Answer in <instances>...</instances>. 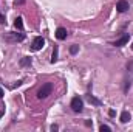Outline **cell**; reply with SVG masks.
I'll list each match as a JSON object with an SVG mask.
<instances>
[{
	"label": "cell",
	"mask_w": 133,
	"mask_h": 132,
	"mask_svg": "<svg viewBox=\"0 0 133 132\" xmlns=\"http://www.w3.org/2000/svg\"><path fill=\"white\" fill-rule=\"evenodd\" d=\"M43 45H45V39L42 36H37V37H34L33 44H31V48H33L34 51H39V50L43 48Z\"/></svg>",
	"instance_id": "cell-3"
},
{
	"label": "cell",
	"mask_w": 133,
	"mask_h": 132,
	"mask_svg": "<svg viewBox=\"0 0 133 132\" xmlns=\"http://www.w3.org/2000/svg\"><path fill=\"white\" fill-rule=\"evenodd\" d=\"M130 86H132V78H129V79L125 81V86H124V92H125V93L129 92V89H130Z\"/></svg>",
	"instance_id": "cell-12"
},
{
	"label": "cell",
	"mask_w": 133,
	"mask_h": 132,
	"mask_svg": "<svg viewBox=\"0 0 133 132\" xmlns=\"http://www.w3.org/2000/svg\"><path fill=\"white\" fill-rule=\"evenodd\" d=\"M14 3H16V5H23L25 0H14Z\"/></svg>",
	"instance_id": "cell-17"
},
{
	"label": "cell",
	"mask_w": 133,
	"mask_h": 132,
	"mask_svg": "<svg viewBox=\"0 0 133 132\" xmlns=\"http://www.w3.org/2000/svg\"><path fill=\"white\" fill-rule=\"evenodd\" d=\"M99 129H101V132H110V131H111V129H110V126H107V124H102Z\"/></svg>",
	"instance_id": "cell-15"
},
{
	"label": "cell",
	"mask_w": 133,
	"mask_h": 132,
	"mask_svg": "<svg viewBox=\"0 0 133 132\" xmlns=\"http://www.w3.org/2000/svg\"><path fill=\"white\" fill-rule=\"evenodd\" d=\"M127 70H129L130 73H133V61H130V62L127 64Z\"/></svg>",
	"instance_id": "cell-16"
},
{
	"label": "cell",
	"mask_w": 133,
	"mask_h": 132,
	"mask_svg": "<svg viewBox=\"0 0 133 132\" xmlns=\"http://www.w3.org/2000/svg\"><path fill=\"white\" fill-rule=\"evenodd\" d=\"M108 115H110V117H115V115H116V112H115V110H110V112H108Z\"/></svg>",
	"instance_id": "cell-19"
},
{
	"label": "cell",
	"mask_w": 133,
	"mask_h": 132,
	"mask_svg": "<svg viewBox=\"0 0 133 132\" xmlns=\"http://www.w3.org/2000/svg\"><path fill=\"white\" fill-rule=\"evenodd\" d=\"M9 39H11V40H16V42H22V40L25 39V34H22V33L17 34V33H16V34H12Z\"/></svg>",
	"instance_id": "cell-8"
},
{
	"label": "cell",
	"mask_w": 133,
	"mask_h": 132,
	"mask_svg": "<svg viewBox=\"0 0 133 132\" xmlns=\"http://www.w3.org/2000/svg\"><path fill=\"white\" fill-rule=\"evenodd\" d=\"M130 113L127 112V110H124L122 113H121V123H127V121H130Z\"/></svg>",
	"instance_id": "cell-9"
},
{
	"label": "cell",
	"mask_w": 133,
	"mask_h": 132,
	"mask_svg": "<svg viewBox=\"0 0 133 132\" xmlns=\"http://www.w3.org/2000/svg\"><path fill=\"white\" fill-rule=\"evenodd\" d=\"M71 109L74 110V112H82V109H84V101L79 98V97H74V98L71 99Z\"/></svg>",
	"instance_id": "cell-2"
},
{
	"label": "cell",
	"mask_w": 133,
	"mask_h": 132,
	"mask_svg": "<svg viewBox=\"0 0 133 132\" xmlns=\"http://www.w3.org/2000/svg\"><path fill=\"white\" fill-rule=\"evenodd\" d=\"M3 95H5V93H3V89L0 87V98H3Z\"/></svg>",
	"instance_id": "cell-22"
},
{
	"label": "cell",
	"mask_w": 133,
	"mask_h": 132,
	"mask_svg": "<svg viewBox=\"0 0 133 132\" xmlns=\"http://www.w3.org/2000/svg\"><path fill=\"white\" fill-rule=\"evenodd\" d=\"M22 20H23L22 17H17V19L14 20V27H16L19 31H22V30H23V22H22Z\"/></svg>",
	"instance_id": "cell-7"
},
{
	"label": "cell",
	"mask_w": 133,
	"mask_h": 132,
	"mask_svg": "<svg viewBox=\"0 0 133 132\" xmlns=\"http://www.w3.org/2000/svg\"><path fill=\"white\" fill-rule=\"evenodd\" d=\"M129 2L127 0H119L118 3H116V9H118V13H125V11H129Z\"/></svg>",
	"instance_id": "cell-5"
},
{
	"label": "cell",
	"mask_w": 133,
	"mask_h": 132,
	"mask_svg": "<svg viewBox=\"0 0 133 132\" xmlns=\"http://www.w3.org/2000/svg\"><path fill=\"white\" fill-rule=\"evenodd\" d=\"M20 65L22 67H30L31 65V58H28V56L22 58V59H20Z\"/></svg>",
	"instance_id": "cell-10"
},
{
	"label": "cell",
	"mask_w": 133,
	"mask_h": 132,
	"mask_svg": "<svg viewBox=\"0 0 133 132\" xmlns=\"http://www.w3.org/2000/svg\"><path fill=\"white\" fill-rule=\"evenodd\" d=\"M22 82H23V81H17V82H16V86H14V87H19V86H22Z\"/></svg>",
	"instance_id": "cell-20"
},
{
	"label": "cell",
	"mask_w": 133,
	"mask_h": 132,
	"mask_svg": "<svg viewBox=\"0 0 133 132\" xmlns=\"http://www.w3.org/2000/svg\"><path fill=\"white\" fill-rule=\"evenodd\" d=\"M57 129H59V126H57V124H53V126H51V131H57Z\"/></svg>",
	"instance_id": "cell-18"
},
{
	"label": "cell",
	"mask_w": 133,
	"mask_h": 132,
	"mask_svg": "<svg viewBox=\"0 0 133 132\" xmlns=\"http://www.w3.org/2000/svg\"><path fill=\"white\" fill-rule=\"evenodd\" d=\"M132 50H133V44H132Z\"/></svg>",
	"instance_id": "cell-23"
},
{
	"label": "cell",
	"mask_w": 133,
	"mask_h": 132,
	"mask_svg": "<svg viewBox=\"0 0 133 132\" xmlns=\"http://www.w3.org/2000/svg\"><path fill=\"white\" fill-rule=\"evenodd\" d=\"M129 39H130V34L125 33L122 37H119L118 40H115V42H113V45H115V47H124V45H127V44H129Z\"/></svg>",
	"instance_id": "cell-4"
},
{
	"label": "cell",
	"mask_w": 133,
	"mask_h": 132,
	"mask_svg": "<svg viewBox=\"0 0 133 132\" xmlns=\"http://www.w3.org/2000/svg\"><path fill=\"white\" fill-rule=\"evenodd\" d=\"M57 61V47H54V50H53V58H51V62L54 64Z\"/></svg>",
	"instance_id": "cell-14"
},
{
	"label": "cell",
	"mask_w": 133,
	"mask_h": 132,
	"mask_svg": "<svg viewBox=\"0 0 133 132\" xmlns=\"http://www.w3.org/2000/svg\"><path fill=\"white\" fill-rule=\"evenodd\" d=\"M0 23H5V17H3L2 14H0Z\"/></svg>",
	"instance_id": "cell-21"
},
{
	"label": "cell",
	"mask_w": 133,
	"mask_h": 132,
	"mask_svg": "<svg viewBox=\"0 0 133 132\" xmlns=\"http://www.w3.org/2000/svg\"><path fill=\"white\" fill-rule=\"evenodd\" d=\"M77 51H79V45H71V47H70V53H71V55H76Z\"/></svg>",
	"instance_id": "cell-13"
},
{
	"label": "cell",
	"mask_w": 133,
	"mask_h": 132,
	"mask_svg": "<svg viewBox=\"0 0 133 132\" xmlns=\"http://www.w3.org/2000/svg\"><path fill=\"white\" fill-rule=\"evenodd\" d=\"M66 36H68V31H66L65 28H57L56 30V37L59 39V40H64V39H66Z\"/></svg>",
	"instance_id": "cell-6"
},
{
	"label": "cell",
	"mask_w": 133,
	"mask_h": 132,
	"mask_svg": "<svg viewBox=\"0 0 133 132\" xmlns=\"http://www.w3.org/2000/svg\"><path fill=\"white\" fill-rule=\"evenodd\" d=\"M87 98H88V101H90L91 104H95V106H101V101H99V99H98V98H95L93 95H88Z\"/></svg>",
	"instance_id": "cell-11"
},
{
	"label": "cell",
	"mask_w": 133,
	"mask_h": 132,
	"mask_svg": "<svg viewBox=\"0 0 133 132\" xmlns=\"http://www.w3.org/2000/svg\"><path fill=\"white\" fill-rule=\"evenodd\" d=\"M51 92H53V84H51V82H46V84H43V86L39 89V92H37V98L39 99L46 98L48 95H51Z\"/></svg>",
	"instance_id": "cell-1"
}]
</instances>
